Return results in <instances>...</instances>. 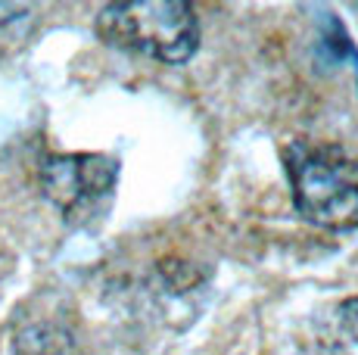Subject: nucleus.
<instances>
[{
	"label": "nucleus",
	"instance_id": "f257e3e1",
	"mask_svg": "<svg viewBox=\"0 0 358 355\" xmlns=\"http://www.w3.org/2000/svg\"><path fill=\"white\" fill-rule=\"evenodd\" d=\"M97 35L109 47L181 66L199 47V22L184 0H122L100 10Z\"/></svg>",
	"mask_w": 358,
	"mask_h": 355
},
{
	"label": "nucleus",
	"instance_id": "7ed1b4c3",
	"mask_svg": "<svg viewBox=\"0 0 358 355\" xmlns=\"http://www.w3.org/2000/svg\"><path fill=\"white\" fill-rule=\"evenodd\" d=\"M119 181V162L103 153L47 156L41 166V187L63 215H87L100 206Z\"/></svg>",
	"mask_w": 358,
	"mask_h": 355
},
{
	"label": "nucleus",
	"instance_id": "39448f33",
	"mask_svg": "<svg viewBox=\"0 0 358 355\" xmlns=\"http://www.w3.org/2000/svg\"><path fill=\"white\" fill-rule=\"evenodd\" d=\"M13 355H78L75 340L57 324H31L16 333Z\"/></svg>",
	"mask_w": 358,
	"mask_h": 355
},
{
	"label": "nucleus",
	"instance_id": "20e7f679",
	"mask_svg": "<svg viewBox=\"0 0 358 355\" xmlns=\"http://www.w3.org/2000/svg\"><path fill=\"white\" fill-rule=\"evenodd\" d=\"M318 59L327 66L352 63L358 78V47L334 13H318Z\"/></svg>",
	"mask_w": 358,
	"mask_h": 355
},
{
	"label": "nucleus",
	"instance_id": "f03ea898",
	"mask_svg": "<svg viewBox=\"0 0 358 355\" xmlns=\"http://www.w3.org/2000/svg\"><path fill=\"white\" fill-rule=\"evenodd\" d=\"M293 206L306 222L327 231L358 228V181L330 150L296 140L287 150Z\"/></svg>",
	"mask_w": 358,
	"mask_h": 355
},
{
	"label": "nucleus",
	"instance_id": "423d86ee",
	"mask_svg": "<svg viewBox=\"0 0 358 355\" xmlns=\"http://www.w3.org/2000/svg\"><path fill=\"white\" fill-rule=\"evenodd\" d=\"M343 321H346V324H349V333H352V340L358 343V315H349V312L343 309Z\"/></svg>",
	"mask_w": 358,
	"mask_h": 355
}]
</instances>
